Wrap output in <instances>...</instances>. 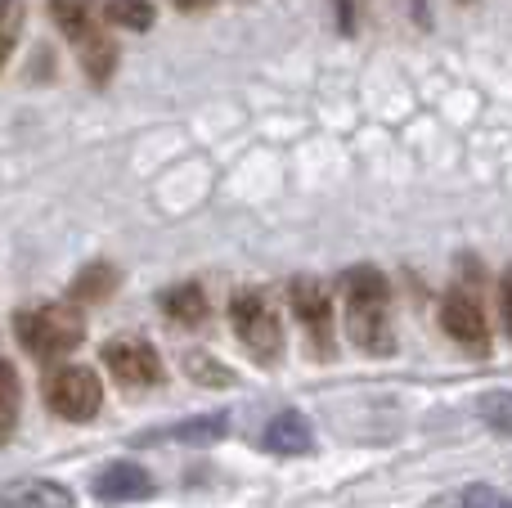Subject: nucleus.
Returning <instances> with one entry per match:
<instances>
[{"mask_svg":"<svg viewBox=\"0 0 512 508\" xmlns=\"http://www.w3.org/2000/svg\"><path fill=\"white\" fill-rule=\"evenodd\" d=\"M180 9H185V14H203V9H212L216 0H176Z\"/></svg>","mask_w":512,"mask_h":508,"instance_id":"23","label":"nucleus"},{"mask_svg":"<svg viewBox=\"0 0 512 508\" xmlns=\"http://www.w3.org/2000/svg\"><path fill=\"white\" fill-rule=\"evenodd\" d=\"M14 329L23 338V347L41 360L68 356L86 338V320L72 306H36V311H23V315H14Z\"/></svg>","mask_w":512,"mask_h":508,"instance_id":"1","label":"nucleus"},{"mask_svg":"<svg viewBox=\"0 0 512 508\" xmlns=\"http://www.w3.org/2000/svg\"><path fill=\"white\" fill-rule=\"evenodd\" d=\"M18 405H23V387H18V369L0 360V446L14 437L18 428Z\"/></svg>","mask_w":512,"mask_h":508,"instance_id":"14","label":"nucleus"},{"mask_svg":"<svg viewBox=\"0 0 512 508\" xmlns=\"http://www.w3.org/2000/svg\"><path fill=\"white\" fill-rule=\"evenodd\" d=\"M346 338L369 356H391V320H387V302H360L346 297Z\"/></svg>","mask_w":512,"mask_h":508,"instance_id":"5","label":"nucleus"},{"mask_svg":"<svg viewBox=\"0 0 512 508\" xmlns=\"http://www.w3.org/2000/svg\"><path fill=\"white\" fill-rule=\"evenodd\" d=\"M185 374L194 378L198 387H230L234 374L221 365V360H212L207 351H185Z\"/></svg>","mask_w":512,"mask_h":508,"instance_id":"18","label":"nucleus"},{"mask_svg":"<svg viewBox=\"0 0 512 508\" xmlns=\"http://www.w3.org/2000/svg\"><path fill=\"white\" fill-rule=\"evenodd\" d=\"M0 508H72V491L63 482L23 477V482L0 486Z\"/></svg>","mask_w":512,"mask_h":508,"instance_id":"9","label":"nucleus"},{"mask_svg":"<svg viewBox=\"0 0 512 508\" xmlns=\"http://www.w3.org/2000/svg\"><path fill=\"white\" fill-rule=\"evenodd\" d=\"M441 329L450 333L454 342L463 347H486L490 342V324H486V311L472 302L468 293H450L441 306Z\"/></svg>","mask_w":512,"mask_h":508,"instance_id":"8","label":"nucleus"},{"mask_svg":"<svg viewBox=\"0 0 512 508\" xmlns=\"http://www.w3.org/2000/svg\"><path fill=\"white\" fill-rule=\"evenodd\" d=\"M50 18L59 23L63 36L86 41V36H90V18H95V0H50Z\"/></svg>","mask_w":512,"mask_h":508,"instance_id":"12","label":"nucleus"},{"mask_svg":"<svg viewBox=\"0 0 512 508\" xmlns=\"http://www.w3.org/2000/svg\"><path fill=\"white\" fill-rule=\"evenodd\" d=\"M45 401H50V410L59 414V419L68 423H86L99 414V405H104V387H99V374L86 365H63L50 374V383H45Z\"/></svg>","mask_w":512,"mask_h":508,"instance_id":"3","label":"nucleus"},{"mask_svg":"<svg viewBox=\"0 0 512 508\" xmlns=\"http://www.w3.org/2000/svg\"><path fill=\"white\" fill-rule=\"evenodd\" d=\"M104 365L122 387H153L162 383V360L144 338H113L104 347Z\"/></svg>","mask_w":512,"mask_h":508,"instance_id":"4","label":"nucleus"},{"mask_svg":"<svg viewBox=\"0 0 512 508\" xmlns=\"http://www.w3.org/2000/svg\"><path fill=\"white\" fill-rule=\"evenodd\" d=\"M288 302H292V315H297V320L319 338V347H328V329H333V302H328L324 284H319V279H292V284H288Z\"/></svg>","mask_w":512,"mask_h":508,"instance_id":"7","label":"nucleus"},{"mask_svg":"<svg viewBox=\"0 0 512 508\" xmlns=\"http://www.w3.org/2000/svg\"><path fill=\"white\" fill-rule=\"evenodd\" d=\"M149 495H153V477L135 459H117L95 477V500L104 504H131V500H149Z\"/></svg>","mask_w":512,"mask_h":508,"instance_id":"6","label":"nucleus"},{"mask_svg":"<svg viewBox=\"0 0 512 508\" xmlns=\"http://www.w3.org/2000/svg\"><path fill=\"white\" fill-rule=\"evenodd\" d=\"M113 288H117V270L108 261H95V266H86L72 279V302H104Z\"/></svg>","mask_w":512,"mask_h":508,"instance_id":"16","label":"nucleus"},{"mask_svg":"<svg viewBox=\"0 0 512 508\" xmlns=\"http://www.w3.org/2000/svg\"><path fill=\"white\" fill-rule=\"evenodd\" d=\"M81 68H86V77L95 81V86H104V81L113 77V68H117V45L108 41V36L90 32L86 41H81Z\"/></svg>","mask_w":512,"mask_h":508,"instance_id":"13","label":"nucleus"},{"mask_svg":"<svg viewBox=\"0 0 512 508\" xmlns=\"http://www.w3.org/2000/svg\"><path fill=\"white\" fill-rule=\"evenodd\" d=\"M310 446H315V432H310V423L292 410L279 414V419H270V428H265V450H274V455H306Z\"/></svg>","mask_w":512,"mask_h":508,"instance_id":"10","label":"nucleus"},{"mask_svg":"<svg viewBox=\"0 0 512 508\" xmlns=\"http://www.w3.org/2000/svg\"><path fill=\"white\" fill-rule=\"evenodd\" d=\"M230 324L234 333H239V342L252 351L261 365H274L283 351V324L279 315L270 311V302H265L261 293H239L230 302Z\"/></svg>","mask_w":512,"mask_h":508,"instance_id":"2","label":"nucleus"},{"mask_svg":"<svg viewBox=\"0 0 512 508\" xmlns=\"http://www.w3.org/2000/svg\"><path fill=\"white\" fill-rule=\"evenodd\" d=\"M230 432V419L225 414H198V419H180L176 428H167V432H153V437H144V441H180V446H216V441Z\"/></svg>","mask_w":512,"mask_h":508,"instance_id":"11","label":"nucleus"},{"mask_svg":"<svg viewBox=\"0 0 512 508\" xmlns=\"http://www.w3.org/2000/svg\"><path fill=\"white\" fill-rule=\"evenodd\" d=\"M23 0H0V68H5L9 50H14L18 32H23Z\"/></svg>","mask_w":512,"mask_h":508,"instance_id":"20","label":"nucleus"},{"mask_svg":"<svg viewBox=\"0 0 512 508\" xmlns=\"http://www.w3.org/2000/svg\"><path fill=\"white\" fill-rule=\"evenodd\" d=\"M499 311H504V324L512 329V284H508V279L499 284Z\"/></svg>","mask_w":512,"mask_h":508,"instance_id":"22","label":"nucleus"},{"mask_svg":"<svg viewBox=\"0 0 512 508\" xmlns=\"http://www.w3.org/2000/svg\"><path fill=\"white\" fill-rule=\"evenodd\" d=\"M454 508H508V500H504V491H495V486H468Z\"/></svg>","mask_w":512,"mask_h":508,"instance_id":"21","label":"nucleus"},{"mask_svg":"<svg viewBox=\"0 0 512 508\" xmlns=\"http://www.w3.org/2000/svg\"><path fill=\"white\" fill-rule=\"evenodd\" d=\"M108 23L113 27H131V32H144L153 27V5L149 0H108Z\"/></svg>","mask_w":512,"mask_h":508,"instance_id":"19","label":"nucleus"},{"mask_svg":"<svg viewBox=\"0 0 512 508\" xmlns=\"http://www.w3.org/2000/svg\"><path fill=\"white\" fill-rule=\"evenodd\" d=\"M162 306H167V315L176 324H203L207 320V297H203V288H198V284L171 288V293L162 297Z\"/></svg>","mask_w":512,"mask_h":508,"instance_id":"15","label":"nucleus"},{"mask_svg":"<svg viewBox=\"0 0 512 508\" xmlns=\"http://www.w3.org/2000/svg\"><path fill=\"white\" fill-rule=\"evenodd\" d=\"M346 297H360V302H387V279L378 275L373 266H355L342 275Z\"/></svg>","mask_w":512,"mask_h":508,"instance_id":"17","label":"nucleus"}]
</instances>
